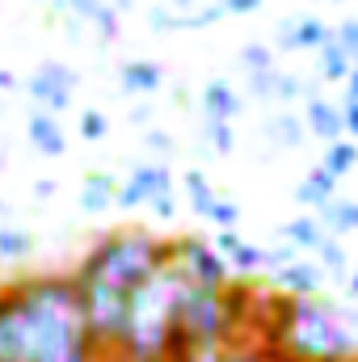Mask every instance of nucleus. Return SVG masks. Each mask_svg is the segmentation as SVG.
I'll use <instances>...</instances> for the list:
<instances>
[{
	"mask_svg": "<svg viewBox=\"0 0 358 362\" xmlns=\"http://www.w3.org/2000/svg\"><path fill=\"white\" fill-rule=\"evenodd\" d=\"M169 262H173V240H161L144 228H118V232H105L97 245H89V253L72 270V282L105 286V291H118L131 299Z\"/></svg>",
	"mask_w": 358,
	"mask_h": 362,
	"instance_id": "1",
	"label": "nucleus"
},
{
	"mask_svg": "<svg viewBox=\"0 0 358 362\" xmlns=\"http://www.w3.org/2000/svg\"><path fill=\"white\" fill-rule=\"evenodd\" d=\"M181 291L185 278L169 262L165 270H156L131 299H127V320H122V337L114 346V354L127 358H148V362H165L173 329H178V308H181Z\"/></svg>",
	"mask_w": 358,
	"mask_h": 362,
	"instance_id": "2",
	"label": "nucleus"
},
{
	"mask_svg": "<svg viewBox=\"0 0 358 362\" xmlns=\"http://www.w3.org/2000/svg\"><path fill=\"white\" fill-rule=\"evenodd\" d=\"M291 362H350L358 358V337L342 325L337 303L329 299H295L291 325L282 333V346L274 350Z\"/></svg>",
	"mask_w": 358,
	"mask_h": 362,
	"instance_id": "3",
	"label": "nucleus"
},
{
	"mask_svg": "<svg viewBox=\"0 0 358 362\" xmlns=\"http://www.w3.org/2000/svg\"><path fill=\"white\" fill-rule=\"evenodd\" d=\"M173 266L181 270L185 282L194 286H211V291H224L232 282V270L228 262L215 253V245H207L202 236H181L173 240Z\"/></svg>",
	"mask_w": 358,
	"mask_h": 362,
	"instance_id": "4",
	"label": "nucleus"
},
{
	"mask_svg": "<svg viewBox=\"0 0 358 362\" xmlns=\"http://www.w3.org/2000/svg\"><path fill=\"white\" fill-rule=\"evenodd\" d=\"M76 85H81L76 68H68V64H59V59H47V64H38V68L25 76V93H30L34 105L47 110V114L68 110L72 97H76Z\"/></svg>",
	"mask_w": 358,
	"mask_h": 362,
	"instance_id": "5",
	"label": "nucleus"
},
{
	"mask_svg": "<svg viewBox=\"0 0 358 362\" xmlns=\"http://www.w3.org/2000/svg\"><path fill=\"white\" fill-rule=\"evenodd\" d=\"M161 194H173V173H169V165H135L131 177L118 181L114 206L135 211V206H148V202L161 198Z\"/></svg>",
	"mask_w": 358,
	"mask_h": 362,
	"instance_id": "6",
	"label": "nucleus"
},
{
	"mask_svg": "<svg viewBox=\"0 0 358 362\" xmlns=\"http://www.w3.org/2000/svg\"><path fill=\"white\" fill-rule=\"evenodd\" d=\"M321 286H325V274H321V266H316L312 257L291 262L287 270H278L274 282H270V291H278V295H287V299H316Z\"/></svg>",
	"mask_w": 358,
	"mask_h": 362,
	"instance_id": "7",
	"label": "nucleus"
},
{
	"mask_svg": "<svg viewBox=\"0 0 358 362\" xmlns=\"http://www.w3.org/2000/svg\"><path fill=\"white\" fill-rule=\"evenodd\" d=\"M333 30L312 17V13H299V17H287L278 21V51H321V42L329 38Z\"/></svg>",
	"mask_w": 358,
	"mask_h": 362,
	"instance_id": "8",
	"label": "nucleus"
},
{
	"mask_svg": "<svg viewBox=\"0 0 358 362\" xmlns=\"http://www.w3.org/2000/svg\"><path fill=\"white\" fill-rule=\"evenodd\" d=\"M55 8H59V13L68 8L81 25H93V30L101 34V42H114L118 30H122V17L114 13L110 0H55Z\"/></svg>",
	"mask_w": 358,
	"mask_h": 362,
	"instance_id": "9",
	"label": "nucleus"
},
{
	"mask_svg": "<svg viewBox=\"0 0 358 362\" xmlns=\"http://www.w3.org/2000/svg\"><path fill=\"white\" fill-rule=\"evenodd\" d=\"M25 139H30V148H34L38 156H47V160H59V156L68 152V135H64L59 118L47 114V110H34V114L25 118Z\"/></svg>",
	"mask_w": 358,
	"mask_h": 362,
	"instance_id": "10",
	"label": "nucleus"
},
{
	"mask_svg": "<svg viewBox=\"0 0 358 362\" xmlns=\"http://www.w3.org/2000/svg\"><path fill=\"white\" fill-rule=\"evenodd\" d=\"M198 101H202V122H228L232 127L241 118V110H245V97L228 81H207Z\"/></svg>",
	"mask_w": 358,
	"mask_h": 362,
	"instance_id": "11",
	"label": "nucleus"
},
{
	"mask_svg": "<svg viewBox=\"0 0 358 362\" xmlns=\"http://www.w3.org/2000/svg\"><path fill=\"white\" fill-rule=\"evenodd\" d=\"M304 131H312L316 139H325V144H337V139H346V131H342V105L337 101H329V97H312V101H304Z\"/></svg>",
	"mask_w": 358,
	"mask_h": 362,
	"instance_id": "12",
	"label": "nucleus"
},
{
	"mask_svg": "<svg viewBox=\"0 0 358 362\" xmlns=\"http://www.w3.org/2000/svg\"><path fill=\"white\" fill-rule=\"evenodd\" d=\"M215 253L228 262V270H236L241 278H249V274L262 270V245L245 240L241 232H219V236H215Z\"/></svg>",
	"mask_w": 358,
	"mask_h": 362,
	"instance_id": "13",
	"label": "nucleus"
},
{
	"mask_svg": "<svg viewBox=\"0 0 358 362\" xmlns=\"http://www.w3.org/2000/svg\"><path fill=\"white\" fill-rule=\"evenodd\" d=\"M316 223H321V232H325V236H333V240H342V236L358 232V198H342V194H337L333 202H325V206H321Z\"/></svg>",
	"mask_w": 358,
	"mask_h": 362,
	"instance_id": "14",
	"label": "nucleus"
},
{
	"mask_svg": "<svg viewBox=\"0 0 358 362\" xmlns=\"http://www.w3.org/2000/svg\"><path fill=\"white\" fill-rule=\"evenodd\" d=\"M118 81H122V93H156L165 85V68L156 59H127L118 68Z\"/></svg>",
	"mask_w": 358,
	"mask_h": 362,
	"instance_id": "15",
	"label": "nucleus"
},
{
	"mask_svg": "<svg viewBox=\"0 0 358 362\" xmlns=\"http://www.w3.org/2000/svg\"><path fill=\"white\" fill-rule=\"evenodd\" d=\"M337 185H342V181L333 177L329 169H321V165H316L308 177L295 185V202H299V206H316V211H321L325 202H333V198H337Z\"/></svg>",
	"mask_w": 358,
	"mask_h": 362,
	"instance_id": "16",
	"label": "nucleus"
},
{
	"mask_svg": "<svg viewBox=\"0 0 358 362\" xmlns=\"http://www.w3.org/2000/svg\"><path fill=\"white\" fill-rule=\"evenodd\" d=\"M118 198V177L110 173H89L85 185H81V211L85 215H105Z\"/></svg>",
	"mask_w": 358,
	"mask_h": 362,
	"instance_id": "17",
	"label": "nucleus"
},
{
	"mask_svg": "<svg viewBox=\"0 0 358 362\" xmlns=\"http://www.w3.org/2000/svg\"><path fill=\"white\" fill-rule=\"evenodd\" d=\"M312 262L321 266V274L325 278H337V282H346V274H350V253H346V245L342 240H333V236H325L316 249H312Z\"/></svg>",
	"mask_w": 358,
	"mask_h": 362,
	"instance_id": "18",
	"label": "nucleus"
},
{
	"mask_svg": "<svg viewBox=\"0 0 358 362\" xmlns=\"http://www.w3.org/2000/svg\"><path fill=\"white\" fill-rule=\"evenodd\" d=\"M262 135L274 148H299L304 144V118L299 114H270L262 122Z\"/></svg>",
	"mask_w": 358,
	"mask_h": 362,
	"instance_id": "19",
	"label": "nucleus"
},
{
	"mask_svg": "<svg viewBox=\"0 0 358 362\" xmlns=\"http://www.w3.org/2000/svg\"><path fill=\"white\" fill-rule=\"evenodd\" d=\"M278 236L299 253V249H316L321 240H325V232H321V223H316V215H299V219H287L282 228H278Z\"/></svg>",
	"mask_w": 358,
	"mask_h": 362,
	"instance_id": "20",
	"label": "nucleus"
},
{
	"mask_svg": "<svg viewBox=\"0 0 358 362\" xmlns=\"http://www.w3.org/2000/svg\"><path fill=\"white\" fill-rule=\"evenodd\" d=\"M316 59H321V76H325V81H333V85H342V81L350 76V68H354V64H350V55L337 47V38H333V34L321 42Z\"/></svg>",
	"mask_w": 358,
	"mask_h": 362,
	"instance_id": "21",
	"label": "nucleus"
},
{
	"mask_svg": "<svg viewBox=\"0 0 358 362\" xmlns=\"http://www.w3.org/2000/svg\"><path fill=\"white\" fill-rule=\"evenodd\" d=\"M181 185H185V198H190V211L207 219V215H211V206H215V198H219V194L211 189V181H207V173H202V169H190V173L181 177Z\"/></svg>",
	"mask_w": 358,
	"mask_h": 362,
	"instance_id": "22",
	"label": "nucleus"
},
{
	"mask_svg": "<svg viewBox=\"0 0 358 362\" xmlns=\"http://www.w3.org/2000/svg\"><path fill=\"white\" fill-rule=\"evenodd\" d=\"M321 169H329L337 181L346 177V173H354V169H358V144H350V139L329 144V148H325V156H321Z\"/></svg>",
	"mask_w": 358,
	"mask_h": 362,
	"instance_id": "23",
	"label": "nucleus"
},
{
	"mask_svg": "<svg viewBox=\"0 0 358 362\" xmlns=\"http://www.w3.org/2000/svg\"><path fill=\"white\" fill-rule=\"evenodd\" d=\"M198 139H202V148H207L211 156H228V152H236V131H232L228 122H202Z\"/></svg>",
	"mask_w": 358,
	"mask_h": 362,
	"instance_id": "24",
	"label": "nucleus"
},
{
	"mask_svg": "<svg viewBox=\"0 0 358 362\" xmlns=\"http://www.w3.org/2000/svg\"><path fill=\"white\" fill-rule=\"evenodd\" d=\"M30 253H34V236L21 232V228L0 223V262H21V257H30Z\"/></svg>",
	"mask_w": 358,
	"mask_h": 362,
	"instance_id": "25",
	"label": "nucleus"
},
{
	"mask_svg": "<svg viewBox=\"0 0 358 362\" xmlns=\"http://www.w3.org/2000/svg\"><path fill=\"white\" fill-rule=\"evenodd\" d=\"M241 64H245L249 76H258V72H274V68H278L270 42H245V47H241Z\"/></svg>",
	"mask_w": 358,
	"mask_h": 362,
	"instance_id": "26",
	"label": "nucleus"
},
{
	"mask_svg": "<svg viewBox=\"0 0 358 362\" xmlns=\"http://www.w3.org/2000/svg\"><path fill=\"white\" fill-rule=\"evenodd\" d=\"M76 131H81V139H105V131H110V118L101 114V110H81V118H76Z\"/></svg>",
	"mask_w": 358,
	"mask_h": 362,
	"instance_id": "27",
	"label": "nucleus"
},
{
	"mask_svg": "<svg viewBox=\"0 0 358 362\" xmlns=\"http://www.w3.org/2000/svg\"><path fill=\"white\" fill-rule=\"evenodd\" d=\"M219 232H236V223H241V206L232 202V198H215V206H211V215H207Z\"/></svg>",
	"mask_w": 358,
	"mask_h": 362,
	"instance_id": "28",
	"label": "nucleus"
},
{
	"mask_svg": "<svg viewBox=\"0 0 358 362\" xmlns=\"http://www.w3.org/2000/svg\"><path fill=\"white\" fill-rule=\"evenodd\" d=\"M291 262H299V253L282 240V245H274V249H262V270H270V274H278V270H287Z\"/></svg>",
	"mask_w": 358,
	"mask_h": 362,
	"instance_id": "29",
	"label": "nucleus"
},
{
	"mask_svg": "<svg viewBox=\"0 0 358 362\" xmlns=\"http://www.w3.org/2000/svg\"><path fill=\"white\" fill-rule=\"evenodd\" d=\"M144 148H148L152 156H173V152H178V139H173L169 131H161V127H148V131H144Z\"/></svg>",
	"mask_w": 358,
	"mask_h": 362,
	"instance_id": "30",
	"label": "nucleus"
},
{
	"mask_svg": "<svg viewBox=\"0 0 358 362\" xmlns=\"http://www.w3.org/2000/svg\"><path fill=\"white\" fill-rule=\"evenodd\" d=\"M333 38H337V47L350 55V64H358V17H346V21L333 30Z\"/></svg>",
	"mask_w": 358,
	"mask_h": 362,
	"instance_id": "31",
	"label": "nucleus"
},
{
	"mask_svg": "<svg viewBox=\"0 0 358 362\" xmlns=\"http://www.w3.org/2000/svg\"><path fill=\"white\" fill-rule=\"evenodd\" d=\"M342 131L350 144H358V101H342Z\"/></svg>",
	"mask_w": 358,
	"mask_h": 362,
	"instance_id": "32",
	"label": "nucleus"
},
{
	"mask_svg": "<svg viewBox=\"0 0 358 362\" xmlns=\"http://www.w3.org/2000/svg\"><path fill=\"white\" fill-rule=\"evenodd\" d=\"M148 206H152V215H156V219H165V223L178 215V198H173V194H161V198H152Z\"/></svg>",
	"mask_w": 358,
	"mask_h": 362,
	"instance_id": "33",
	"label": "nucleus"
},
{
	"mask_svg": "<svg viewBox=\"0 0 358 362\" xmlns=\"http://www.w3.org/2000/svg\"><path fill=\"white\" fill-rule=\"evenodd\" d=\"M219 362H266V358H262V350H253V346H232V350H224Z\"/></svg>",
	"mask_w": 358,
	"mask_h": 362,
	"instance_id": "34",
	"label": "nucleus"
},
{
	"mask_svg": "<svg viewBox=\"0 0 358 362\" xmlns=\"http://www.w3.org/2000/svg\"><path fill=\"white\" fill-rule=\"evenodd\" d=\"M219 4H224V13H228V17H232V13H236V17H245V13H258L266 0H219Z\"/></svg>",
	"mask_w": 358,
	"mask_h": 362,
	"instance_id": "35",
	"label": "nucleus"
},
{
	"mask_svg": "<svg viewBox=\"0 0 358 362\" xmlns=\"http://www.w3.org/2000/svg\"><path fill=\"white\" fill-rule=\"evenodd\" d=\"M270 85H274V72H258V76H249V93L262 97V101H270Z\"/></svg>",
	"mask_w": 358,
	"mask_h": 362,
	"instance_id": "36",
	"label": "nucleus"
},
{
	"mask_svg": "<svg viewBox=\"0 0 358 362\" xmlns=\"http://www.w3.org/2000/svg\"><path fill=\"white\" fill-rule=\"evenodd\" d=\"M127 118H131V127H144V131H148V127H152V105H135Z\"/></svg>",
	"mask_w": 358,
	"mask_h": 362,
	"instance_id": "37",
	"label": "nucleus"
},
{
	"mask_svg": "<svg viewBox=\"0 0 358 362\" xmlns=\"http://www.w3.org/2000/svg\"><path fill=\"white\" fill-rule=\"evenodd\" d=\"M342 101H358V64L350 68V76L342 81Z\"/></svg>",
	"mask_w": 358,
	"mask_h": 362,
	"instance_id": "38",
	"label": "nucleus"
},
{
	"mask_svg": "<svg viewBox=\"0 0 358 362\" xmlns=\"http://www.w3.org/2000/svg\"><path fill=\"white\" fill-rule=\"evenodd\" d=\"M346 303H358V257L350 262V274H346Z\"/></svg>",
	"mask_w": 358,
	"mask_h": 362,
	"instance_id": "39",
	"label": "nucleus"
},
{
	"mask_svg": "<svg viewBox=\"0 0 358 362\" xmlns=\"http://www.w3.org/2000/svg\"><path fill=\"white\" fill-rule=\"evenodd\" d=\"M55 189H59L55 177H38V181H34V194H38V198H55Z\"/></svg>",
	"mask_w": 358,
	"mask_h": 362,
	"instance_id": "40",
	"label": "nucleus"
},
{
	"mask_svg": "<svg viewBox=\"0 0 358 362\" xmlns=\"http://www.w3.org/2000/svg\"><path fill=\"white\" fill-rule=\"evenodd\" d=\"M8 89H17V76L8 68H0V93H8Z\"/></svg>",
	"mask_w": 358,
	"mask_h": 362,
	"instance_id": "41",
	"label": "nucleus"
},
{
	"mask_svg": "<svg viewBox=\"0 0 358 362\" xmlns=\"http://www.w3.org/2000/svg\"><path fill=\"white\" fill-rule=\"evenodd\" d=\"M97 362H148V358H127V354H114V350H110V354H101Z\"/></svg>",
	"mask_w": 358,
	"mask_h": 362,
	"instance_id": "42",
	"label": "nucleus"
},
{
	"mask_svg": "<svg viewBox=\"0 0 358 362\" xmlns=\"http://www.w3.org/2000/svg\"><path fill=\"white\" fill-rule=\"evenodd\" d=\"M0 118H4V101H0Z\"/></svg>",
	"mask_w": 358,
	"mask_h": 362,
	"instance_id": "43",
	"label": "nucleus"
},
{
	"mask_svg": "<svg viewBox=\"0 0 358 362\" xmlns=\"http://www.w3.org/2000/svg\"><path fill=\"white\" fill-rule=\"evenodd\" d=\"M178 4H194V0H178Z\"/></svg>",
	"mask_w": 358,
	"mask_h": 362,
	"instance_id": "44",
	"label": "nucleus"
}]
</instances>
